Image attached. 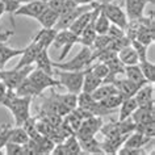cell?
Masks as SVG:
<instances>
[{
    "label": "cell",
    "mask_w": 155,
    "mask_h": 155,
    "mask_svg": "<svg viewBox=\"0 0 155 155\" xmlns=\"http://www.w3.org/2000/svg\"><path fill=\"white\" fill-rule=\"evenodd\" d=\"M32 99L29 96H17L15 91L8 90L2 105L5 107L13 116L15 126H21L26 118L30 117V104Z\"/></svg>",
    "instance_id": "6da1fadb"
},
{
    "label": "cell",
    "mask_w": 155,
    "mask_h": 155,
    "mask_svg": "<svg viewBox=\"0 0 155 155\" xmlns=\"http://www.w3.org/2000/svg\"><path fill=\"white\" fill-rule=\"evenodd\" d=\"M92 64V49L82 46L80 51L68 62H53L54 68L64 71H84Z\"/></svg>",
    "instance_id": "7a4b0ae2"
},
{
    "label": "cell",
    "mask_w": 155,
    "mask_h": 155,
    "mask_svg": "<svg viewBox=\"0 0 155 155\" xmlns=\"http://www.w3.org/2000/svg\"><path fill=\"white\" fill-rule=\"evenodd\" d=\"M54 75L58 76L61 87H64L70 94H80L83 87L84 71H64V70L54 68Z\"/></svg>",
    "instance_id": "3957f363"
},
{
    "label": "cell",
    "mask_w": 155,
    "mask_h": 155,
    "mask_svg": "<svg viewBox=\"0 0 155 155\" xmlns=\"http://www.w3.org/2000/svg\"><path fill=\"white\" fill-rule=\"evenodd\" d=\"M79 37L76 34H74L71 30L64 29V30H57V34L54 37L53 46L58 50H61L59 57H58V62H63L64 58L68 55V53L71 51L72 46L78 44Z\"/></svg>",
    "instance_id": "277c9868"
},
{
    "label": "cell",
    "mask_w": 155,
    "mask_h": 155,
    "mask_svg": "<svg viewBox=\"0 0 155 155\" xmlns=\"http://www.w3.org/2000/svg\"><path fill=\"white\" fill-rule=\"evenodd\" d=\"M34 68V64L24 66L20 68H12V70H2V82L5 84V87L11 91H15L24 80L28 78V75Z\"/></svg>",
    "instance_id": "5b68a950"
},
{
    "label": "cell",
    "mask_w": 155,
    "mask_h": 155,
    "mask_svg": "<svg viewBox=\"0 0 155 155\" xmlns=\"http://www.w3.org/2000/svg\"><path fill=\"white\" fill-rule=\"evenodd\" d=\"M78 108L84 109L92 116H100V117L113 113L112 110H108L105 108H103L97 100H95L92 97L91 94H86V92L78 94Z\"/></svg>",
    "instance_id": "8992f818"
},
{
    "label": "cell",
    "mask_w": 155,
    "mask_h": 155,
    "mask_svg": "<svg viewBox=\"0 0 155 155\" xmlns=\"http://www.w3.org/2000/svg\"><path fill=\"white\" fill-rule=\"evenodd\" d=\"M100 8H101L103 13L108 17V20L110 21V24L117 25L121 29L125 30L127 25V17H126L125 11L121 8V5H116V4H112V3L107 2V3L100 4Z\"/></svg>",
    "instance_id": "52a82bcc"
},
{
    "label": "cell",
    "mask_w": 155,
    "mask_h": 155,
    "mask_svg": "<svg viewBox=\"0 0 155 155\" xmlns=\"http://www.w3.org/2000/svg\"><path fill=\"white\" fill-rule=\"evenodd\" d=\"M28 79L34 84V87L37 88L40 92H44L48 88H54V87H59V80L54 79V75H49L41 70H38L34 67L32 70V72L28 75Z\"/></svg>",
    "instance_id": "ba28073f"
},
{
    "label": "cell",
    "mask_w": 155,
    "mask_h": 155,
    "mask_svg": "<svg viewBox=\"0 0 155 155\" xmlns=\"http://www.w3.org/2000/svg\"><path fill=\"white\" fill-rule=\"evenodd\" d=\"M103 125V120L100 116H90L84 118L80 124L79 129L75 133L78 138H86V137H94V135L100 130Z\"/></svg>",
    "instance_id": "9c48e42d"
},
{
    "label": "cell",
    "mask_w": 155,
    "mask_h": 155,
    "mask_svg": "<svg viewBox=\"0 0 155 155\" xmlns=\"http://www.w3.org/2000/svg\"><path fill=\"white\" fill-rule=\"evenodd\" d=\"M153 5L154 0H124L122 5L125 7V13L127 17V21L129 20H137V18H141L145 16V8L147 4Z\"/></svg>",
    "instance_id": "30bf717a"
},
{
    "label": "cell",
    "mask_w": 155,
    "mask_h": 155,
    "mask_svg": "<svg viewBox=\"0 0 155 155\" xmlns=\"http://www.w3.org/2000/svg\"><path fill=\"white\" fill-rule=\"evenodd\" d=\"M46 7H48V4L45 2H42V0H33V2L21 4L15 12L13 16H26V17L37 18Z\"/></svg>",
    "instance_id": "8fae6325"
},
{
    "label": "cell",
    "mask_w": 155,
    "mask_h": 155,
    "mask_svg": "<svg viewBox=\"0 0 155 155\" xmlns=\"http://www.w3.org/2000/svg\"><path fill=\"white\" fill-rule=\"evenodd\" d=\"M41 50L42 49L40 48V45H38L36 41L32 40V42L22 50V54L20 55V59H18L17 64L15 66V68H20V67H24V66L34 64V61H36V58L38 54H40Z\"/></svg>",
    "instance_id": "7c38bea8"
},
{
    "label": "cell",
    "mask_w": 155,
    "mask_h": 155,
    "mask_svg": "<svg viewBox=\"0 0 155 155\" xmlns=\"http://www.w3.org/2000/svg\"><path fill=\"white\" fill-rule=\"evenodd\" d=\"M155 104H150V105H143V107H138L133 113H131L130 118L133 120L135 124L139 122H149V121H154L155 120Z\"/></svg>",
    "instance_id": "4fadbf2b"
},
{
    "label": "cell",
    "mask_w": 155,
    "mask_h": 155,
    "mask_svg": "<svg viewBox=\"0 0 155 155\" xmlns=\"http://www.w3.org/2000/svg\"><path fill=\"white\" fill-rule=\"evenodd\" d=\"M134 99L137 101L138 107L154 104V84L146 83L142 87H139L137 94L134 95Z\"/></svg>",
    "instance_id": "5bb4252c"
},
{
    "label": "cell",
    "mask_w": 155,
    "mask_h": 155,
    "mask_svg": "<svg viewBox=\"0 0 155 155\" xmlns=\"http://www.w3.org/2000/svg\"><path fill=\"white\" fill-rule=\"evenodd\" d=\"M112 84H114V87L117 88L120 94H122L124 97H133L139 90V87H142L129 79H116Z\"/></svg>",
    "instance_id": "9a60e30c"
},
{
    "label": "cell",
    "mask_w": 155,
    "mask_h": 155,
    "mask_svg": "<svg viewBox=\"0 0 155 155\" xmlns=\"http://www.w3.org/2000/svg\"><path fill=\"white\" fill-rule=\"evenodd\" d=\"M57 34V30L54 28H42L36 36L33 37V41H36L40 45L41 49H48L51 46L54 37Z\"/></svg>",
    "instance_id": "2e32d148"
},
{
    "label": "cell",
    "mask_w": 155,
    "mask_h": 155,
    "mask_svg": "<svg viewBox=\"0 0 155 155\" xmlns=\"http://www.w3.org/2000/svg\"><path fill=\"white\" fill-rule=\"evenodd\" d=\"M34 67L41 70L49 75H54V67H53V61L49 57V50L42 49L40 54L37 55L36 61H34Z\"/></svg>",
    "instance_id": "e0dca14e"
},
{
    "label": "cell",
    "mask_w": 155,
    "mask_h": 155,
    "mask_svg": "<svg viewBox=\"0 0 155 155\" xmlns=\"http://www.w3.org/2000/svg\"><path fill=\"white\" fill-rule=\"evenodd\" d=\"M103 83V80L99 76H96L94 72L91 71V68L88 67L84 70V78H83V87H82V92L86 94H92L100 84Z\"/></svg>",
    "instance_id": "ac0fdd59"
},
{
    "label": "cell",
    "mask_w": 155,
    "mask_h": 155,
    "mask_svg": "<svg viewBox=\"0 0 155 155\" xmlns=\"http://www.w3.org/2000/svg\"><path fill=\"white\" fill-rule=\"evenodd\" d=\"M58 18H59V13L55 12V11L51 8H49V7H46L36 20L40 22L42 28H54Z\"/></svg>",
    "instance_id": "d6986e66"
},
{
    "label": "cell",
    "mask_w": 155,
    "mask_h": 155,
    "mask_svg": "<svg viewBox=\"0 0 155 155\" xmlns=\"http://www.w3.org/2000/svg\"><path fill=\"white\" fill-rule=\"evenodd\" d=\"M80 143V149L82 153L87 154H104V151L101 149L100 142H97V139L94 137H86V138H78Z\"/></svg>",
    "instance_id": "ffe728a7"
},
{
    "label": "cell",
    "mask_w": 155,
    "mask_h": 155,
    "mask_svg": "<svg viewBox=\"0 0 155 155\" xmlns=\"http://www.w3.org/2000/svg\"><path fill=\"white\" fill-rule=\"evenodd\" d=\"M24 49H15V48H8L5 44L0 45V70H4L5 64L12 59V58L20 57L22 54Z\"/></svg>",
    "instance_id": "44dd1931"
},
{
    "label": "cell",
    "mask_w": 155,
    "mask_h": 155,
    "mask_svg": "<svg viewBox=\"0 0 155 155\" xmlns=\"http://www.w3.org/2000/svg\"><path fill=\"white\" fill-rule=\"evenodd\" d=\"M118 59L122 62L125 66H130V64H137L138 63V55L135 53L134 48L131 45H127L125 48H122L120 51L117 53Z\"/></svg>",
    "instance_id": "7402d4cb"
},
{
    "label": "cell",
    "mask_w": 155,
    "mask_h": 155,
    "mask_svg": "<svg viewBox=\"0 0 155 155\" xmlns=\"http://www.w3.org/2000/svg\"><path fill=\"white\" fill-rule=\"evenodd\" d=\"M118 108H120L118 121H122V120H126V118L130 117L131 113L138 108V104H137V101H135L134 96L133 97H125Z\"/></svg>",
    "instance_id": "603a6c76"
},
{
    "label": "cell",
    "mask_w": 155,
    "mask_h": 155,
    "mask_svg": "<svg viewBox=\"0 0 155 155\" xmlns=\"http://www.w3.org/2000/svg\"><path fill=\"white\" fill-rule=\"evenodd\" d=\"M150 141L151 139L149 137H146V135L138 133V131H131V133L126 137V139H125V142H124L122 146L135 147V149H138V147H143L145 145H147Z\"/></svg>",
    "instance_id": "cb8c5ba5"
},
{
    "label": "cell",
    "mask_w": 155,
    "mask_h": 155,
    "mask_svg": "<svg viewBox=\"0 0 155 155\" xmlns=\"http://www.w3.org/2000/svg\"><path fill=\"white\" fill-rule=\"evenodd\" d=\"M15 94L17 96H29V97H36V96H42V92H40L34 87V84L26 78L20 86L15 90Z\"/></svg>",
    "instance_id": "d4e9b609"
},
{
    "label": "cell",
    "mask_w": 155,
    "mask_h": 155,
    "mask_svg": "<svg viewBox=\"0 0 155 155\" xmlns=\"http://www.w3.org/2000/svg\"><path fill=\"white\" fill-rule=\"evenodd\" d=\"M124 75L126 76V79L131 80V82L139 84V86H143L146 84V79L143 78L142 72H141V68H139L138 63L137 64H130V66H125V72Z\"/></svg>",
    "instance_id": "484cf974"
},
{
    "label": "cell",
    "mask_w": 155,
    "mask_h": 155,
    "mask_svg": "<svg viewBox=\"0 0 155 155\" xmlns=\"http://www.w3.org/2000/svg\"><path fill=\"white\" fill-rule=\"evenodd\" d=\"M124 96L122 94H120V92H114V94H112L109 96H107L105 99H103V100H100V105H101L103 108H105V109L108 110H112V112H114L117 108L121 105V103L124 101Z\"/></svg>",
    "instance_id": "4316f807"
},
{
    "label": "cell",
    "mask_w": 155,
    "mask_h": 155,
    "mask_svg": "<svg viewBox=\"0 0 155 155\" xmlns=\"http://www.w3.org/2000/svg\"><path fill=\"white\" fill-rule=\"evenodd\" d=\"M63 147L66 151V155H78L82 154V149H80L79 139L75 134H70L63 139Z\"/></svg>",
    "instance_id": "83f0119b"
},
{
    "label": "cell",
    "mask_w": 155,
    "mask_h": 155,
    "mask_svg": "<svg viewBox=\"0 0 155 155\" xmlns=\"http://www.w3.org/2000/svg\"><path fill=\"white\" fill-rule=\"evenodd\" d=\"M96 36H97V33H96V30L94 28V22H91V24L79 34V41H78V44L92 49V45H94Z\"/></svg>",
    "instance_id": "f1b7e54d"
},
{
    "label": "cell",
    "mask_w": 155,
    "mask_h": 155,
    "mask_svg": "<svg viewBox=\"0 0 155 155\" xmlns=\"http://www.w3.org/2000/svg\"><path fill=\"white\" fill-rule=\"evenodd\" d=\"M114 92H117V88L114 87V84H112V83H101L94 92H92L91 96L95 100L100 101V100L105 99L107 96L114 94Z\"/></svg>",
    "instance_id": "f546056e"
},
{
    "label": "cell",
    "mask_w": 155,
    "mask_h": 155,
    "mask_svg": "<svg viewBox=\"0 0 155 155\" xmlns=\"http://www.w3.org/2000/svg\"><path fill=\"white\" fill-rule=\"evenodd\" d=\"M138 66H139V68H141V72H142L143 78L146 79V82L154 84V82H155V64L153 62H150L149 59H145V61L138 62Z\"/></svg>",
    "instance_id": "4dcf8cb0"
},
{
    "label": "cell",
    "mask_w": 155,
    "mask_h": 155,
    "mask_svg": "<svg viewBox=\"0 0 155 155\" xmlns=\"http://www.w3.org/2000/svg\"><path fill=\"white\" fill-rule=\"evenodd\" d=\"M109 26H110V21L108 20V17L103 13L101 8H100L97 16H96V18L94 20V28L96 30V33L97 34H107Z\"/></svg>",
    "instance_id": "1f68e13d"
},
{
    "label": "cell",
    "mask_w": 155,
    "mask_h": 155,
    "mask_svg": "<svg viewBox=\"0 0 155 155\" xmlns=\"http://www.w3.org/2000/svg\"><path fill=\"white\" fill-rule=\"evenodd\" d=\"M29 135L26 134V131L22 129L21 126H15L11 130V135H9V141L18 143V145H25L29 142Z\"/></svg>",
    "instance_id": "d6a6232c"
},
{
    "label": "cell",
    "mask_w": 155,
    "mask_h": 155,
    "mask_svg": "<svg viewBox=\"0 0 155 155\" xmlns=\"http://www.w3.org/2000/svg\"><path fill=\"white\" fill-rule=\"evenodd\" d=\"M134 131H138L146 137H149L150 139L154 138L155 135V120L154 121H149V122H139L135 124V129Z\"/></svg>",
    "instance_id": "836d02e7"
},
{
    "label": "cell",
    "mask_w": 155,
    "mask_h": 155,
    "mask_svg": "<svg viewBox=\"0 0 155 155\" xmlns=\"http://www.w3.org/2000/svg\"><path fill=\"white\" fill-rule=\"evenodd\" d=\"M90 68H91V71L94 72L96 76H99L101 80H104L108 75H109V68H108V66L104 63V62H97V63L94 64V66L91 64Z\"/></svg>",
    "instance_id": "e575fe53"
},
{
    "label": "cell",
    "mask_w": 155,
    "mask_h": 155,
    "mask_svg": "<svg viewBox=\"0 0 155 155\" xmlns=\"http://www.w3.org/2000/svg\"><path fill=\"white\" fill-rule=\"evenodd\" d=\"M130 45L134 48L135 53H137V55H138V61L139 62L147 59V51H149V46L141 44V42L137 41V40H131L130 41Z\"/></svg>",
    "instance_id": "d590c367"
},
{
    "label": "cell",
    "mask_w": 155,
    "mask_h": 155,
    "mask_svg": "<svg viewBox=\"0 0 155 155\" xmlns=\"http://www.w3.org/2000/svg\"><path fill=\"white\" fill-rule=\"evenodd\" d=\"M0 2L3 3V5H4V9H5V12L11 15V16H13L15 12L17 11V8L20 7L21 4L17 2V0H0ZM11 20H12V24H15V21H13V17H11Z\"/></svg>",
    "instance_id": "8d00e7d4"
},
{
    "label": "cell",
    "mask_w": 155,
    "mask_h": 155,
    "mask_svg": "<svg viewBox=\"0 0 155 155\" xmlns=\"http://www.w3.org/2000/svg\"><path fill=\"white\" fill-rule=\"evenodd\" d=\"M117 154L120 155H145L147 154V151L143 149V147H127V146H121L117 151Z\"/></svg>",
    "instance_id": "74e56055"
},
{
    "label": "cell",
    "mask_w": 155,
    "mask_h": 155,
    "mask_svg": "<svg viewBox=\"0 0 155 155\" xmlns=\"http://www.w3.org/2000/svg\"><path fill=\"white\" fill-rule=\"evenodd\" d=\"M11 130H12V126H11L9 124H5V125L0 126V151L5 146V143L9 141Z\"/></svg>",
    "instance_id": "f35d334b"
},
{
    "label": "cell",
    "mask_w": 155,
    "mask_h": 155,
    "mask_svg": "<svg viewBox=\"0 0 155 155\" xmlns=\"http://www.w3.org/2000/svg\"><path fill=\"white\" fill-rule=\"evenodd\" d=\"M5 149V154L9 155H18V154H24V150H22V145H18V143L11 142L8 141L4 146Z\"/></svg>",
    "instance_id": "ab89813d"
},
{
    "label": "cell",
    "mask_w": 155,
    "mask_h": 155,
    "mask_svg": "<svg viewBox=\"0 0 155 155\" xmlns=\"http://www.w3.org/2000/svg\"><path fill=\"white\" fill-rule=\"evenodd\" d=\"M107 36L110 38V40H116V38H121L125 36V30L121 29L120 26L117 25H113V24H110L109 26V29H108V32H107Z\"/></svg>",
    "instance_id": "60d3db41"
},
{
    "label": "cell",
    "mask_w": 155,
    "mask_h": 155,
    "mask_svg": "<svg viewBox=\"0 0 155 155\" xmlns=\"http://www.w3.org/2000/svg\"><path fill=\"white\" fill-rule=\"evenodd\" d=\"M64 3H66V0H49L46 4H48L49 8L54 9L55 12H58L61 15L62 9H63V7H64Z\"/></svg>",
    "instance_id": "b9f144b4"
},
{
    "label": "cell",
    "mask_w": 155,
    "mask_h": 155,
    "mask_svg": "<svg viewBox=\"0 0 155 155\" xmlns=\"http://www.w3.org/2000/svg\"><path fill=\"white\" fill-rule=\"evenodd\" d=\"M15 34L13 30H4V32H0V45L7 44L9 41V38Z\"/></svg>",
    "instance_id": "7bdbcfd3"
},
{
    "label": "cell",
    "mask_w": 155,
    "mask_h": 155,
    "mask_svg": "<svg viewBox=\"0 0 155 155\" xmlns=\"http://www.w3.org/2000/svg\"><path fill=\"white\" fill-rule=\"evenodd\" d=\"M7 92H8V88H7V87H5V84L3 83L2 80H0V105H2L3 101H4Z\"/></svg>",
    "instance_id": "ee69618b"
},
{
    "label": "cell",
    "mask_w": 155,
    "mask_h": 155,
    "mask_svg": "<svg viewBox=\"0 0 155 155\" xmlns=\"http://www.w3.org/2000/svg\"><path fill=\"white\" fill-rule=\"evenodd\" d=\"M78 5H86V4H91V3L96 2V0H74Z\"/></svg>",
    "instance_id": "f6af8a7d"
},
{
    "label": "cell",
    "mask_w": 155,
    "mask_h": 155,
    "mask_svg": "<svg viewBox=\"0 0 155 155\" xmlns=\"http://www.w3.org/2000/svg\"><path fill=\"white\" fill-rule=\"evenodd\" d=\"M3 13H5V9H4V5H3V3L0 2V17H2Z\"/></svg>",
    "instance_id": "bcb514c9"
},
{
    "label": "cell",
    "mask_w": 155,
    "mask_h": 155,
    "mask_svg": "<svg viewBox=\"0 0 155 155\" xmlns=\"http://www.w3.org/2000/svg\"><path fill=\"white\" fill-rule=\"evenodd\" d=\"M20 4H25V3H29V2H33V0H17Z\"/></svg>",
    "instance_id": "7dc6e473"
},
{
    "label": "cell",
    "mask_w": 155,
    "mask_h": 155,
    "mask_svg": "<svg viewBox=\"0 0 155 155\" xmlns=\"http://www.w3.org/2000/svg\"><path fill=\"white\" fill-rule=\"evenodd\" d=\"M0 80H2V70H0Z\"/></svg>",
    "instance_id": "c3c4849f"
},
{
    "label": "cell",
    "mask_w": 155,
    "mask_h": 155,
    "mask_svg": "<svg viewBox=\"0 0 155 155\" xmlns=\"http://www.w3.org/2000/svg\"><path fill=\"white\" fill-rule=\"evenodd\" d=\"M42 2H45V3H48V2H49V0H42Z\"/></svg>",
    "instance_id": "681fc988"
},
{
    "label": "cell",
    "mask_w": 155,
    "mask_h": 155,
    "mask_svg": "<svg viewBox=\"0 0 155 155\" xmlns=\"http://www.w3.org/2000/svg\"><path fill=\"white\" fill-rule=\"evenodd\" d=\"M122 3H124V0H121V7H122Z\"/></svg>",
    "instance_id": "f907efd6"
}]
</instances>
